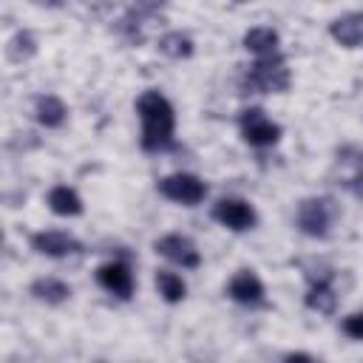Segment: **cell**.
Wrapping results in <instances>:
<instances>
[{"label": "cell", "mask_w": 363, "mask_h": 363, "mask_svg": "<svg viewBox=\"0 0 363 363\" xmlns=\"http://www.w3.org/2000/svg\"><path fill=\"white\" fill-rule=\"evenodd\" d=\"M284 360H315V357L306 352H289V354H284Z\"/></svg>", "instance_id": "22"}, {"label": "cell", "mask_w": 363, "mask_h": 363, "mask_svg": "<svg viewBox=\"0 0 363 363\" xmlns=\"http://www.w3.org/2000/svg\"><path fill=\"white\" fill-rule=\"evenodd\" d=\"M34 116H37V122L45 125V128H60V125L65 122V116H68V108H65V102H62L60 96L45 94V96H37V102H34Z\"/></svg>", "instance_id": "13"}, {"label": "cell", "mask_w": 363, "mask_h": 363, "mask_svg": "<svg viewBox=\"0 0 363 363\" xmlns=\"http://www.w3.org/2000/svg\"><path fill=\"white\" fill-rule=\"evenodd\" d=\"M244 48L247 51H252L255 57H272V54H278V31H272V28H250L247 34H244Z\"/></svg>", "instance_id": "14"}, {"label": "cell", "mask_w": 363, "mask_h": 363, "mask_svg": "<svg viewBox=\"0 0 363 363\" xmlns=\"http://www.w3.org/2000/svg\"><path fill=\"white\" fill-rule=\"evenodd\" d=\"M306 306L312 312H320V315H332L335 306H337V295L332 289V278H323V281H309V292H306Z\"/></svg>", "instance_id": "12"}, {"label": "cell", "mask_w": 363, "mask_h": 363, "mask_svg": "<svg viewBox=\"0 0 363 363\" xmlns=\"http://www.w3.org/2000/svg\"><path fill=\"white\" fill-rule=\"evenodd\" d=\"M213 218H216L218 224L235 230V233H244V230H250V227L255 224V210H252V204L244 201V199H221V201H216V207H213Z\"/></svg>", "instance_id": "7"}, {"label": "cell", "mask_w": 363, "mask_h": 363, "mask_svg": "<svg viewBox=\"0 0 363 363\" xmlns=\"http://www.w3.org/2000/svg\"><path fill=\"white\" fill-rule=\"evenodd\" d=\"M48 207L57 213V216H79L82 213V199L71 190V187H54L48 193Z\"/></svg>", "instance_id": "16"}, {"label": "cell", "mask_w": 363, "mask_h": 363, "mask_svg": "<svg viewBox=\"0 0 363 363\" xmlns=\"http://www.w3.org/2000/svg\"><path fill=\"white\" fill-rule=\"evenodd\" d=\"M329 34L346 45V48H354L363 43V11H352V14H343L337 17L332 26H329Z\"/></svg>", "instance_id": "11"}, {"label": "cell", "mask_w": 363, "mask_h": 363, "mask_svg": "<svg viewBox=\"0 0 363 363\" xmlns=\"http://www.w3.org/2000/svg\"><path fill=\"white\" fill-rule=\"evenodd\" d=\"M48 3H54V0H48Z\"/></svg>", "instance_id": "24"}, {"label": "cell", "mask_w": 363, "mask_h": 363, "mask_svg": "<svg viewBox=\"0 0 363 363\" xmlns=\"http://www.w3.org/2000/svg\"><path fill=\"white\" fill-rule=\"evenodd\" d=\"M159 51L173 57V60H182V57H190L193 54V40L182 31H167L162 40H159Z\"/></svg>", "instance_id": "18"}, {"label": "cell", "mask_w": 363, "mask_h": 363, "mask_svg": "<svg viewBox=\"0 0 363 363\" xmlns=\"http://www.w3.org/2000/svg\"><path fill=\"white\" fill-rule=\"evenodd\" d=\"M96 281L102 289H108L111 295L128 301L133 295V275H130V267L125 261H108L96 269Z\"/></svg>", "instance_id": "9"}, {"label": "cell", "mask_w": 363, "mask_h": 363, "mask_svg": "<svg viewBox=\"0 0 363 363\" xmlns=\"http://www.w3.org/2000/svg\"><path fill=\"white\" fill-rule=\"evenodd\" d=\"M352 156H354V159H349L352 173L346 176L343 184H346L357 199H363V150H352Z\"/></svg>", "instance_id": "19"}, {"label": "cell", "mask_w": 363, "mask_h": 363, "mask_svg": "<svg viewBox=\"0 0 363 363\" xmlns=\"http://www.w3.org/2000/svg\"><path fill=\"white\" fill-rule=\"evenodd\" d=\"M136 111L142 119V150L147 153H159V150H170L176 145L173 133H176V113L173 105L167 102V96H162L159 91H145L136 99Z\"/></svg>", "instance_id": "1"}, {"label": "cell", "mask_w": 363, "mask_h": 363, "mask_svg": "<svg viewBox=\"0 0 363 363\" xmlns=\"http://www.w3.org/2000/svg\"><path fill=\"white\" fill-rule=\"evenodd\" d=\"M340 329H343V335H349L352 340H363V312H354V315L343 318Z\"/></svg>", "instance_id": "21"}, {"label": "cell", "mask_w": 363, "mask_h": 363, "mask_svg": "<svg viewBox=\"0 0 363 363\" xmlns=\"http://www.w3.org/2000/svg\"><path fill=\"white\" fill-rule=\"evenodd\" d=\"M156 289L167 303H179L187 295V284L182 281V275H176L170 269H159L156 272Z\"/></svg>", "instance_id": "17"}, {"label": "cell", "mask_w": 363, "mask_h": 363, "mask_svg": "<svg viewBox=\"0 0 363 363\" xmlns=\"http://www.w3.org/2000/svg\"><path fill=\"white\" fill-rule=\"evenodd\" d=\"M31 247L48 258H68V255H77L82 252V244L68 235V233H60V230H45V233H34L31 235Z\"/></svg>", "instance_id": "8"}, {"label": "cell", "mask_w": 363, "mask_h": 363, "mask_svg": "<svg viewBox=\"0 0 363 363\" xmlns=\"http://www.w3.org/2000/svg\"><path fill=\"white\" fill-rule=\"evenodd\" d=\"M238 128H241L244 142H250L252 147H269L281 139V125L272 122L261 108H247L238 116Z\"/></svg>", "instance_id": "4"}, {"label": "cell", "mask_w": 363, "mask_h": 363, "mask_svg": "<svg viewBox=\"0 0 363 363\" xmlns=\"http://www.w3.org/2000/svg\"><path fill=\"white\" fill-rule=\"evenodd\" d=\"M292 77H289V68L284 62L281 54H272V57H258L244 79H241V88L250 91V94H284L289 88Z\"/></svg>", "instance_id": "2"}, {"label": "cell", "mask_w": 363, "mask_h": 363, "mask_svg": "<svg viewBox=\"0 0 363 363\" xmlns=\"http://www.w3.org/2000/svg\"><path fill=\"white\" fill-rule=\"evenodd\" d=\"M335 216H337V210H335V204H332L329 199H315V196H312V199H303V201L298 204L295 221H298V230H301L303 235H309V238H323V235L329 233Z\"/></svg>", "instance_id": "3"}, {"label": "cell", "mask_w": 363, "mask_h": 363, "mask_svg": "<svg viewBox=\"0 0 363 363\" xmlns=\"http://www.w3.org/2000/svg\"><path fill=\"white\" fill-rule=\"evenodd\" d=\"M37 51V43H34V37L28 34V31H20L14 40H11V45H9V57L11 60H28L31 54Z\"/></svg>", "instance_id": "20"}, {"label": "cell", "mask_w": 363, "mask_h": 363, "mask_svg": "<svg viewBox=\"0 0 363 363\" xmlns=\"http://www.w3.org/2000/svg\"><path fill=\"white\" fill-rule=\"evenodd\" d=\"M156 187H159V193H162L164 199L179 201V204H187V207L199 204V201L207 196V184H204L199 176H193V173H173V176H164Z\"/></svg>", "instance_id": "5"}, {"label": "cell", "mask_w": 363, "mask_h": 363, "mask_svg": "<svg viewBox=\"0 0 363 363\" xmlns=\"http://www.w3.org/2000/svg\"><path fill=\"white\" fill-rule=\"evenodd\" d=\"M227 292L235 303H244V306H261L264 303V284L252 269H238L230 278Z\"/></svg>", "instance_id": "10"}, {"label": "cell", "mask_w": 363, "mask_h": 363, "mask_svg": "<svg viewBox=\"0 0 363 363\" xmlns=\"http://www.w3.org/2000/svg\"><path fill=\"white\" fill-rule=\"evenodd\" d=\"M31 295L37 301H45V303H62L71 298V286L60 278H37L31 284Z\"/></svg>", "instance_id": "15"}, {"label": "cell", "mask_w": 363, "mask_h": 363, "mask_svg": "<svg viewBox=\"0 0 363 363\" xmlns=\"http://www.w3.org/2000/svg\"><path fill=\"white\" fill-rule=\"evenodd\" d=\"M238 3H247V0H238Z\"/></svg>", "instance_id": "23"}, {"label": "cell", "mask_w": 363, "mask_h": 363, "mask_svg": "<svg viewBox=\"0 0 363 363\" xmlns=\"http://www.w3.org/2000/svg\"><path fill=\"white\" fill-rule=\"evenodd\" d=\"M153 250H156L159 255H164L167 261L184 267V269H196V267L201 264V255H199L196 244H193L187 235H179V233L162 235V238L153 244Z\"/></svg>", "instance_id": "6"}]
</instances>
